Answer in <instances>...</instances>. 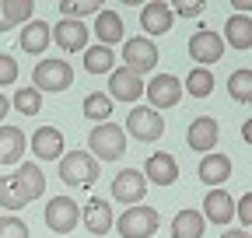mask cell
Listing matches in <instances>:
<instances>
[{
    "label": "cell",
    "mask_w": 252,
    "mask_h": 238,
    "mask_svg": "<svg viewBox=\"0 0 252 238\" xmlns=\"http://www.w3.org/2000/svg\"><path fill=\"white\" fill-rule=\"evenodd\" d=\"M32 14H35V4H32V0H4V18H7L11 28L14 25H28Z\"/></svg>",
    "instance_id": "obj_32"
},
{
    "label": "cell",
    "mask_w": 252,
    "mask_h": 238,
    "mask_svg": "<svg viewBox=\"0 0 252 238\" xmlns=\"http://www.w3.org/2000/svg\"><path fill=\"white\" fill-rule=\"evenodd\" d=\"M242 140L252 147V119H245V123H242Z\"/></svg>",
    "instance_id": "obj_39"
},
{
    "label": "cell",
    "mask_w": 252,
    "mask_h": 238,
    "mask_svg": "<svg viewBox=\"0 0 252 238\" xmlns=\"http://www.w3.org/2000/svg\"><path fill=\"white\" fill-rule=\"evenodd\" d=\"M25 151H28V137L18 126L0 123V165H21Z\"/></svg>",
    "instance_id": "obj_21"
},
{
    "label": "cell",
    "mask_w": 252,
    "mask_h": 238,
    "mask_svg": "<svg viewBox=\"0 0 252 238\" xmlns=\"http://www.w3.org/2000/svg\"><path fill=\"white\" fill-rule=\"evenodd\" d=\"M220 238H252V235H249V231H238V228H235V231H224Z\"/></svg>",
    "instance_id": "obj_41"
},
{
    "label": "cell",
    "mask_w": 252,
    "mask_h": 238,
    "mask_svg": "<svg viewBox=\"0 0 252 238\" xmlns=\"http://www.w3.org/2000/svg\"><path fill=\"white\" fill-rule=\"evenodd\" d=\"M56 7H60V14H63V18L81 21V18H88V14H98L102 0H60Z\"/></svg>",
    "instance_id": "obj_30"
},
{
    "label": "cell",
    "mask_w": 252,
    "mask_h": 238,
    "mask_svg": "<svg viewBox=\"0 0 252 238\" xmlns=\"http://www.w3.org/2000/svg\"><path fill=\"white\" fill-rule=\"evenodd\" d=\"M14 112L39 116L42 112V91H35V88H18V91H14Z\"/></svg>",
    "instance_id": "obj_31"
},
{
    "label": "cell",
    "mask_w": 252,
    "mask_h": 238,
    "mask_svg": "<svg viewBox=\"0 0 252 238\" xmlns=\"http://www.w3.org/2000/svg\"><path fill=\"white\" fill-rule=\"evenodd\" d=\"M116 231L123 238H151L158 231V210L147 203H137V207H126L123 217L116 221Z\"/></svg>",
    "instance_id": "obj_4"
},
{
    "label": "cell",
    "mask_w": 252,
    "mask_h": 238,
    "mask_svg": "<svg viewBox=\"0 0 252 238\" xmlns=\"http://www.w3.org/2000/svg\"><path fill=\"white\" fill-rule=\"evenodd\" d=\"M88 147H91V158L94 161H119L126 154V130L116 123H102L88 133Z\"/></svg>",
    "instance_id": "obj_1"
},
{
    "label": "cell",
    "mask_w": 252,
    "mask_h": 238,
    "mask_svg": "<svg viewBox=\"0 0 252 238\" xmlns=\"http://www.w3.org/2000/svg\"><path fill=\"white\" fill-rule=\"evenodd\" d=\"M228 95L235 102H252V70H235L228 77Z\"/></svg>",
    "instance_id": "obj_33"
},
{
    "label": "cell",
    "mask_w": 252,
    "mask_h": 238,
    "mask_svg": "<svg viewBox=\"0 0 252 238\" xmlns=\"http://www.w3.org/2000/svg\"><path fill=\"white\" fill-rule=\"evenodd\" d=\"M116 53L109 46H88L84 49V70L88 74H112L116 67Z\"/></svg>",
    "instance_id": "obj_27"
},
{
    "label": "cell",
    "mask_w": 252,
    "mask_h": 238,
    "mask_svg": "<svg viewBox=\"0 0 252 238\" xmlns=\"http://www.w3.org/2000/svg\"><path fill=\"white\" fill-rule=\"evenodd\" d=\"M144 175H147V182H154V186H172L179 178V161L172 154H165V151H154L144 161Z\"/></svg>",
    "instance_id": "obj_18"
},
{
    "label": "cell",
    "mask_w": 252,
    "mask_h": 238,
    "mask_svg": "<svg viewBox=\"0 0 252 238\" xmlns=\"http://www.w3.org/2000/svg\"><path fill=\"white\" fill-rule=\"evenodd\" d=\"M203 228H207L203 214L200 210H189V207L172 217V238H203Z\"/></svg>",
    "instance_id": "obj_24"
},
{
    "label": "cell",
    "mask_w": 252,
    "mask_h": 238,
    "mask_svg": "<svg viewBox=\"0 0 252 238\" xmlns=\"http://www.w3.org/2000/svg\"><path fill=\"white\" fill-rule=\"evenodd\" d=\"M144 98L154 112H161V109H172L182 102V81L175 74H154L144 88Z\"/></svg>",
    "instance_id": "obj_6"
},
{
    "label": "cell",
    "mask_w": 252,
    "mask_h": 238,
    "mask_svg": "<svg viewBox=\"0 0 252 238\" xmlns=\"http://www.w3.org/2000/svg\"><path fill=\"white\" fill-rule=\"evenodd\" d=\"M32 200H28V193H25V186L18 182V175H0V207L4 210H21V207H28Z\"/></svg>",
    "instance_id": "obj_25"
},
{
    "label": "cell",
    "mask_w": 252,
    "mask_h": 238,
    "mask_svg": "<svg viewBox=\"0 0 252 238\" xmlns=\"http://www.w3.org/2000/svg\"><path fill=\"white\" fill-rule=\"evenodd\" d=\"M186 91L193 95V98H207L214 91V74L207 67H193V70L186 74Z\"/></svg>",
    "instance_id": "obj_29"
},
{
    "label": "cell",
    "mask_w": 252,
    "mask_h": 238,
    "mask_svg": "<svg viewBox=\"0 0 252 238\" xmlns=\"http://www.w3.org/2000/svg\"><path fill=\"white\" fill-rule=\"evenodd\" d=\"M144 77L140 74H133L130 67H116L112 74H109V98H116V102H137L140 95H144Z\"/></svg>",
    "instance_id": "obj_11"
},
{
    "label": "cell",
    "mask_w": 252,
    "mask_h": 238,
    "mask_svg": "<svg viewBox=\"0 0 252 238\" xmlns=\"http://www.w3.org/2000/svg\"><path fill=\"white\" fill-rule=\"evenodd\" d=\"M42 217H46V228H49V231L70 235V231L81 224V203L70 200V196H53V200L46 203Z\"/></svg>",
    "instance_id": "obj_5"
},
{
    "label": "cell",
    "mask_w": 252,
    "mask_h": 238,
    "mask_svg": "<svg viewBox=\"0 0 252 238\" xmlns=\"http://www.w3.org/2000/svg\"><path fill=\"white\" fill-rule=\"evenodd\" d=\"M144 196H147V175L140 168H123L112 175V200L116 203L137 207V203H144Z\"/></svg>",
    "instance_id": "obj_9"
},
{
    "label": "cell",
    "mask_w": 252,
    "mask_h": 238,
    "mask_svg": "<svg viewBox=\"0 0 252 238\" xmlns=\"http://www.w3.org/2000/svg\"><path fill=\"white\" fill-rule=\"evenodd\" d=\"M203 0H175V4H172V11L179 14V18H200L203 14Z\"/></svg>",
    "instance_id": "obj_36"
},
{
    "label": "cell",
    "mask_w": 252,
    "mask_h": 238,
    "mask_svg": "<svg viewBox=\"0 0 252 238\" xmlns=\"http://www.w3.org/2000/svg\"><path fill=\"white\" fill-rule=\"evenodd\" d=\"M88 39H91V32L84 28V21L63 18L60 25H53V42H56L60 49H67V53H81V49H88Z\"/></svg>",
    "instance_id": "obj_15"
},
{
    "label": "cell",
    "mask_w": 252,
    "mask_h": 238,
    "mask_svg": "<svg viewBox=\"0 0 252 238\" xmlns=\"http://www.w3.org/2000/svg\"><path fill=\"white\" fill-rule=\"evenodd\" d=\"M74 84V70L67 60H42V63H35V70H32V88L35 91H49V95H60L67 91V88Z\"/></svg>",
    "instance_id": "obj_2"
},
{
    "label": "cell",
    "mask_w": 252,
    "mask_h": 238,
    "mask_svg": "<svg viewBox=\"0 0 252 238\" xmlns=\"http://www.w3.org/2000/svg\"><path fill=\"white\" fill-rule=\"evenodd\" d=\"M21 53H32V56H42V49L53 42V28L46 21H28L21 28Z\"/></svg>",
    "instance_id": "obj_22"
},
{
    "label": "cell",
    "mask_w": 252,
    "mask_h": 238,
    "mask_svg": "<svg viewBox=\"0 0 252 238\" xmlns=\"http://www.w3.org/2000/svg\"><path fill=\"white\" fill-rule=\"evenodd\" d=\"M94 35H98V46H109L112 49L116 42L126 39V25H123V18L112 7H105V11L94 14Z\"/></svg>",
    "instance_id": "obj_20"
},
{
    "label": "cell",
    "mask_w": 252,
    "mask_h": 238,
    "mask_svg": "<svg viewBox=\"0 0 252 238\" xmlns=\"http://www.w3.org/2000/svg\"><path fill=\"white\" fill-rule=\"evenodd\" d=\"M60 178L67 186H91L98 178V161L88 151H70L60 158Z\"/></svg>",
    "instance_id": "obj_7"
},
{
    "label": "cell",
    "mask_w": 252,
    "mask_h": 238,
    "mask_svg": "<svg viewBox=\"0 0 252 238\" xmlns=\"http://www.w3.org/2000/svg\"><path fill=\"white\" fill-rule=\"evenodd\" d=\"M200 214H203V221H210V224H231V221H235V200H231V193L210 189Z\"/></svg>",
    "instance_id": "obj_17"
},
{
    "label": "cell",
    "mask_w": 252,
    "mask_h": 238,
    "mask_svg": "<svg viewBox=\"0 0 252 238\" xmlns=\"http://www.w3.org/2000/svg\"><path fill=\"white\" fill-rule=\"evenodd\" d=\"M231 178V158L220 154V151H210L203 154L200 161V182H207L210 189H220V182H228Z\"/></svg>",
    "instance_id": "obj_19"
},
{
    "label": "cell",
    "mask_w": 252,
    "mask_h": 238,
    "mask_svg": "<svg viewBox=\"0 0 252 238\" xmlns=\"http://www.w3.org/2000/svg\"><path fill=\"white\" fill-rule=\"evenodd\" d=\"M186 49H189V56H193L200 67L203 63H217V60L224 56V35L210 32V28H200V32L189 35V46Z\"/></svg>",
    "instance_id": "obj_10"
},
{
    "label": "cell",
    "mask_w": 252,
    "mask_h": 238,
    "mask_svg": "<svg viewBox=\"0 0 252 238\" xmlns=\"http://www.w3.org/2000/svg\"><path fill=\"white\" fill-rule=\"evenodd\" d=\"M224 39H228V46H235L238 53L252 49V18H249V14H231L228 25H224Z\"/></svg>",
    "instance_id": "obj_23"
},
{
    "label": "cell",
    "mask_w": 252,
    "mask_h": 238,
    "mask_svg": "<svg viewBox=\"0 0 252 238\" xmlns=\"http://www.w3.org/2000/svg\"><path fill=\"white\" fill-rule=\"evenodd\" d=\"M7 112H11V98L0 95V119H7Z\"/></svg>",
    "instance_id": "obj_40"
},
{
    "label": "cell",
    "mask_w": 252,
    "mask_h": 238,
    "mask_svg": "<svg viewBox=\"0 0 252 238\" xmlns=\"http://www.w3.org/2000/svg\"><path fill=\"white\" fill-rule=\"evenodd\" d=\"M18 182L25 186L28 200H39L46 193V175H42V165L39 161H21L18 165Z\"/></svg>",
    "instance_id": "obj_26"
},
{
    "label": "cell",
    "mask_w": 252,
    "mask_h": 238,
    "mask_svg": "<svg viewBox=\"0 0 252 238\" xmlns=\"http://www.w3.org/2000/svg\"><path fill=\"white\" fill-rule=\"evenodd\" d=\"M7 28H11V25H7V18H4V0H0V32H7Z\"/></svg>",
    "instance_id": "obj_42"
},
{
    "label": "cell",
    "mask_w": 252,
    "mask_h": 238,
    "mask_svg": "<svg viewBox=\"0 0 252 238\" xmlns=\"http://www.w3.org/2000/svg\"><path fill=\"white\" fill-rule=\"evenodd\" d=\"M0 238H28V224L14 214L0 217Z\"/></svg>",
    "instance_id": "obj_34"
},
{
    "label": "cell",
    "mask_w": 252,
    "mask_h": 238,
    "mask_svg": "<svg viewBox=\"0 0 252 238\" xmlns=\"http://www.w3.org/2000/svg\"><path fill=\"white\" fill-rule=\"evenodd\" d=\"M18 81V60L11 53H0V88H7Z\"/></svg>",
    "instance_id": "obj_35"
},
{
    "label": "cell",
    "mask_w": 252,
    "mask_h": 238,
    "mask_svg": "<svg viewBox=\"0 0 252 238\" xmlns=\"http://www.w3.org/2000/svg\"><path fill=\"white\" fill-rule=\"evenodd\" d=\"M126 133H130L133 140H140V144H154L165 133V119L151 105H133L130 116H126Z\"/></svg>",
    "instance_id": "obj_3"
},
{
    "label": "cell",
    "mask_w": 252,
    "mask_h": 238,
    "mask_svg": "<svg viewBox=\"0 0 252 238\" xmlns=\"http://www.w3.org/2000/svg\"><path fill=\"white\" fill-rule=\"evenodd\" d=\"M81 224L91 231V235H109L112 231V224H116V214H112V203H105L102 196H94V200H88L84 207H81Z\"/></svg>",
    "instance_id": "obj_12"
},
{
    "label": "cell",
    "mask_w": 252,
    "mask_h": 238,
    "mask_svg": "<svg viewBox=\"0 0 252 238\" xmlns=\"http://www.w3.org/2000/svg\"><path fill=\"white\" fill-rule=\"evenodd\" d=\"M235 214H238L242 228H252V193H245V196L235 203Z\"/></svg>",
    "instance_id": "obj_37"
},
{
    "label": "cell",
    "mask_w": 252,
    "mask_h": 238,
    "mask_svg": "<svg viewBox=\"0 0 252 238\" xmlns=\"http://www.w3.org/2000/svg\"><path fill=\"white\" fill-rule=\"evenodd\" d=\"M231 7H235V14H249L252 11V0H231Z\"/></svg>",
    "instance_id": "obj_38"
},
{
    "label": "cell",
    "mask_w": 252,
    "mask_h": 238,
    "mask_svg": "<svg viewBox=\"0 0 252 238\" xmlns=\"http://www.w3.org/2000/svg\"><path fill=\"white\" fill-rule=\"evenodd\" d=\"M28 147H32V154H35L39 165H42V161H60L67 144H63V133H60L56 126H39L35 133H32Z\"/></svg>",
    "instance_id": "obj_13"
},
{
    "label": "cell",
    "mask_w": 252,
    "mask_h": 238,
    "mask_svg": "<svg viewBox=\"0 0 252 238\" xmlns=\"http://www.w3.org/2000/svg\"><path fill=\"white\" fill-rule=\"evenodd\" d=\"M172 21H175V11H172V4H165V0H151V4L140 7L144 35H165L172 28Z\"/></svg>",
    "instance_id": "obj_14"
},
{
    "label": "cell",
    "mask_w": 252,
    "mask_h": 238,
    "mask_svg": "<svg viewBox=\"0 0 252 238\" xmlns=\"http://www.w3.org/2000/svg\"><path fill=\"white\" fill-rule=\"evenodd\" d=\"M123 67H130L140 77L154 74V67H158V46H154V39H147V35L126 39V46H123Z\"/></svg>",
    "instance_id": "obj_8"
},
{
    "label": "cell",
    "mask_w": 252,
    "mask_h": 238,
    "mask_svg": "<svg viewBox=\"0 0 252 238\" xmlns=\"http://www.w3.org/2000/svg\"><path fill=\"white\" fill-rule=\"evenodd\" d=\"M217 137H220L217 119H210V116H196L186 130V144L200 154H210V147H217Z\"/></svg>",
    "instance_id": "obj_16"
},
{
    "label": "cell",
    "mask_w": 252,
    "mask_h": 238,
    "mask_svg": "<svg viewBox=\"0 0 252 238\" xmlns=\"http://www.w3.org/2000/svg\"><path fill=\"white\" fill-rule=\"evenodd\" d=\"M81 109H84L88 119H94V126H102V123H109V116H112V98L102 95V91H91Z\"/></svg>",
    "instance_id": "obj_28"
}]
</instances>
